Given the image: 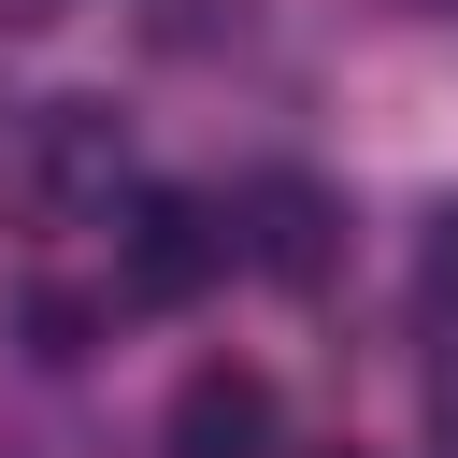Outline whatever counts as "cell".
Wrapping results in <instances>:
<instances>
[{
	"instance_id": "cell-3",
	"label": "cell",
	"mask_w": 458,
	"mask_h": 458,
	"mask_svg": "<svg viewBox=\"0 0 458 458\" xmlns=\"http://www.w3.org/2000/svg\"><path fill=\"white\" fill-rule=\"evenodd\" d=\"M157 458H272V386L243 358H200L157 415Z\"/></svg>"
},
{
	"instance_id": "cell-5",
	"label": "cell",
	"mask_w": 458,
	"mask_h": 458,
	"mask_svg": "<svg viewBox=\"0 0 458 458\" xmlns=\"http://www.w3.org/2000/svg\"><path fill=\"white\" fill-rule=\"evenodd\" d=\"M415 315H429V429L458 444V200L429 215V258H415Z\"/></svg>"
},
{
	"instance_id": "cell-4",
	"label": "cell",
	"mask_w": 458,
	"mask_h": 458,
	"mask_svg": "<svg viewBox=\"0 0 458 458\" xmlns=\"http://www.w3.org/2000/svg\"><path fill=\"white\" fill-rule=\"evenodd\" d=\"M329 229H344V215H329V186H301V172H272V186L229 200V243H243L272 286H315V272H329Z\"/></svg>"
},
{
	"instance_id": "cell-2",
	"label": "cell",
	"mask_w": 458,
	"mask_h": 458,
	"mask_svg": "<svg viewBox=\"0 0 458 458\" xmlns=\"http://www.w3.org/2000/svg\"><path fill=\"white\" fill-rule=\"evenodd\" d=\"M243 243H229V200H200V186H129V215H114V272H129V301H200L215 272H229Z\"/></svg>"
},
{
	"instance_id": "cell-1",
	"label": "cell",
	"mask_w": 458,
	"mask_h": 458,
	"mask_svg": "<svg viewBox=\"0 0 458 458\" xmlns=\"http://www.w3.org/2000/svg\"><path fill=\"white\" fill-rule=\"evenodd\" d=\"M0 186H14V215H29V229L129 215V114H114V100H29V114H14Z\"/></svg>"
}]
</instances>
